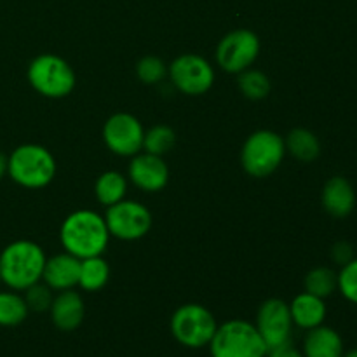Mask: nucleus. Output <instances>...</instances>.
<instances>
[{"label": "nucleus", "mask_w": 357, "mask_h": 357, "mask_svg": "<svg viewBox=\"0 0 357 357\" xmlns=\"http://www.w3.org/2000/svg\"><path fill=\"white\" fill-rule=\"evenodd\" d=\"M286 152L300 162H314L321 155V142L310 129L295 128L284 139Z\"/></svg>", "instance_id": "6ab92c4d"}, {"label": "nucleus", "mask_w": 357, "mask_h": 357, "mask_svg": "<svg viewBox=\"0 0 357 357\" xmlns=\"http://www.w3.org/2000/svg\"><path fill=\"white\" fill-rule=\"evenodd\" d=\"M24 302H26L28 310H33V312H45V310L51 309V303L54 300L52 296V289L47 284H42L40 281L35 282L33 286H30L28 289H24Z\"/></svg>", "instance_id": "bb28decb"}, {"label": "nucleus", "mask_w": 357, "mask_h": 357, "mask_svg": "<svg viewBox=\"0 0 357 357\" xmlns=\"http://www.w3.org/2000/svg\"><path fill=\"white\" fill-rule=\"evenodd\" d=\"M344 352V340L333 328L321 324L307 331L303 340V357H342Z\"/></svg>", "instance_id": "f3484780"}, {"label": "nucleus", "mask_w": 357, "mask_h": 357, "mask_svg": "<svg viewBox=\"0 0 357 357\" xmlns=\"http://www.w3.org/2000/svg\"><path fill=\"white\" fill-rule=\"evenodd\" d=\"M342 357H357V349H352V351L344 352V356Z\"/></svg>", "instance_id": "2f4dec72"}, {"label": "nucleus", "mask_w": 357, "mask_h": 357, "mask_svg": "<svg viewBox=\"0 0 357 357\" xmlns=\"http://www.w3.org/2000/svg\"><path fill=\"white\" fill-rule=\"evenodd\" d=\"M28 82L38 94L52 100L68 96L75 87V72L61 56L38 54L28 66Z\"/></svg>", "instance_id": "423d86ee"}, {"label": "nucleus", "mask_w": 357, "mask_h": 357, "mask_svg": "<svg viewBox=\"0 0 357 357\" xmlns=\"http://www.w3.org/2000/svg\"><path fill=\"white\" fill-rule=\"evenodd\" d=\"M331 258H333L335 264L344 267V265L349 264L352 258H356L354 246H352L351 243H347V241H338V243L333 244V248H331Z\"/></svg>", "instance_id": "c85d7f7f"}, {"label": "nucleus", "mask_w": 357, "mask_h": 357, "mask_svg": "<svg viewBox=\"0 0 357 357\" xmlns=\"http://www.w3.org/2000/svg\"><path fill=\"white\" fill-rule=\"evenodd\" d=\"M108 234L105 218L91 209H79L65 218L59 229V241L66 253L79 260L100 257L108 246Z\"/></svg>", "instance_id": "f257e3e1"}, {"label": "nucleus", "mask_w": 357, "mask_h": 357, "mask_svg": "<svg viewBox=\"0 0 357 357\" xmlns=\"http://www.w3.org/2000/svg\"><path fill=\"white\" fill-rule=\"evenodd\" d=\"M7 164H9V157L0 152V180L7 174Z\"/></svg>", "instance_id": "7c9ffc66"}, {"label": "nucleus", "mask_w": 357, "mask_h": 357, "mask_svg": "<svg viewBox=\"0 0 357 357\" xmlns=\"http://www.w3.org/2000/svg\"><path fill=\"white\" fill-rule=\"evenodd\" d=\"M79 272L80 260L65 251L45 260L42 279L52 291L59 293L65 289H73L79 284Z\"/></svg>", "instance_id": "4468645a"}, {"label": "nucleus", "mask_w": 357, "mask_h": 357, "mask_svg": "<svg viewBox=\"0 0 357 357\" xmlns=\"http://www.w3.org/2000/svg\"><path fill=\"white\" fill-rule=\"evenodd\" d=\"M338 291L347 302L357 305V258H352L338 272Z\"/></svg>", "instance_id": "cd10ccee"}, {"label": "nucleus", "mask_w": 357, "mask_h": 357, "mask_svg": "<svg viewBox=\"0 0 357 357\" xmlns=\"http://www.w3.org/2000/svg\"><path fill=\"white\" fill-rule=\"evenodd\" d=\"M208 347L211 357H267L268 354L257 326L244 319L220 324Z\"/></svg>", "instance_id": "20e7f679"}, {"label": "nucleus", "mask_w": 357, "mask_h": 357, "mask_svg": "<svg viewBox=\"0 0 357 357\" xmlns=\"http://www.w3.org/2000/svg\"><path fill=\"white\" fill-rule=\"evenodd\" d=\"M305 291L319 298H328L338 289V274L330 267H316L305 275Z\"/></svg>", "instance_id": "5701e85b"}, {"label": "nucleus", "mask_w": 357, "mask_h": 357, "mask_svg": "<svg viewBox=\"0 0 357 357\" xmlns=\"http://www.w3.org/2000/svg\"><path fill=\"white\" fill-rule=\"evenodd\" d=\"M28 305L17 291H0V326L13 328L28 317Z\"/></svg>", "instance_id": "4be33fe9"}, {"label": "nucleus", "mask_w": 357, "mask_h": 357, "mask_svg": "<svg viewBox=\"0 0 357 357\" xmlns=\"http://www.w3.org/2000/svg\"><path fill=\"white\" fill-rule=\"evenodd\" d=\"M169 326L178 344L188 349H202L209 345L218 323L211 310L201 303H185L174 310Z\"/></svg>", "instance_id": "0eeeda50"}, {"label": "nucleus", "mask_w": 357, "mask_h": 357, "mask_svg": "<svg viewBox=\"0 0 357 357\" xmlns=\"http://www.w3.org/2000/svg\"><path fill=\"white\" fill-rule=\"evenodd\" d=\"M45 253L33 241H14L0 253V282L13 291H24L42 279Z\"/></svg>", "instance_id": "f03ea898"}, {"label": "nucleus", "mask_w": 357, "mask_h": 357, "mask_svg": "<svg viewBox=\"0 0 357 357\" xmlns=\"http://www.w3.org/2000/svg\"><path fill=\"white\" fill-rule=\"evenodd\" d=\"M108 234L121 241H138L152 229V213L146 206L136 201H119L108 206L105 213Z\"/></svg>", "instance_id": "6e6552de"}, {"label": "nucleus", "mask_w": 357, "mask_h": 357, "mask_svg": "<svg viewBox=\"0 0 357 357\" xmlns=\"http://www.w3.org/2000/svg\"><path fill=\"white\" fill-rule=\"evenodd\" d=\"M289 312H291V319L295 326L309 331L324 323L328 309L323 298L303 291L296 295L293 302L289 303Z\"/></svg>", "instance_id": "a211bd4d"}, {"label": "nucleus", "mask_w": 357, "mask_h": 357, "mask_svg": "<svg viewBox=\"0 0 357 357\" xmlns=\"http://www.w3.org/2000/svg\"><path fill=\"white\" fill-rule=\"evenodd\" d=\"M174 145H176V132L166 124L153 126L143 136V150L152 155L164 157L174 149Z\"/></svg>", "instance_id": "b1692460"}, {"label": "nucleus", "mask_w": 357, "mask_h": 357, "mask_svg": "<svg viewBox=\"0 0 357 357\" xmlns=\"http://www.w3.org/2000/svg\"><path fill=\"white\" fill-rule=\"evenodd\" d=\"M51 321L58 330L61 331H73L82 324L86 307L80 293L75 289H65L59 291L58 296H54L51 303Z\"/></svg>", "instance_id": "dca6fc26"}, {"label": "nucleus", "mask_w": 357, "mask_h": 357, "mask_svg": "<svg viewBox=\"0 0 357 357\" xmlns=\"http://www.w3.org/2000/svg\"><path fill=\"white\" fill-rule=\"evenodd\" d=\"M129 180L143 192H159L169 181V169L162 157L139 152L129 164Z\"/></svg>", "instance_id": "ddd939ff"}, {"label": "nucleus", "mask_w": 357, "mask_h": 357, "mask_svg": "<svg viewBox=\"0 0 357 357\" xmlns=\"http://www.w3.org/2000/svg\"><path fill=\"white\" fill-rule=\"evenodd\" d=\"M284 155V138L268 129H260L248 136L244 142L241 150V164L250 176L267 178L281 166Z\"/></svg>", "instance_id": "39448f33"}, {"label": "nucleus", "mask_w": 357, "mask_h": 357, "mask_svg": "<svg viewBox=\"0 0 357 357\" xmlns=\"http://www.w3.org/2000/svg\"><path fill=\"white\" fill-rule=\"evenodd\" d=\"M260 47V38L255 31L239 28L220 40L216 47V63L227 73H241L257 61Z\"/></svg>", "instance_id": "1a4fd4ad"}, {"label": "nucleus", "mask_w": 357, "mask_h": 357, "mask_svg": "<svg viewBox=\"0 0 357 357\" xmlns=\"http://www.w3.org/2000/svg\"><path fill=\"white\" fill-rule=\"evenodd\" d=\"M136 75L143 84H159L167 75V66L157 56H145L136 65Z\"/></svg>", "instance_id": "a878e982"}, {"label": "nucleus", "mask_w": 357, "mask_h": 357, "mask_svg": "<svg viewBox=\"0 0 357 357\" xmlns=\"http://www.w3.org/2000/svg\"><path fill=\"white\" fill-rule=\"evenodd\" d=\"M7 174L14 183L24 188H44L54 180L56 159L45 146L26 143L13 150Z\"/></svg>", "instance_id": "7ed1b4c3"}, {"label": "nucleus", "mask_w": 357, "mask_h": 357, "mask_svg": "<svg viewBox=\"0 0 357 357\" xmlns=\"http://www.w3.org/2000/svg\"><path fill=\"white\" fill-rule=\"evenodd\" d=\"M237 84H239V89L248 100H265V98L271 94V80L265 75L261 70L248 68L244 72L239 73V79H237Z\"/></svg>", "instance_id": "393cba45"}, {"label": "nucleus", "mask_w": 357, "mask_h": 357, "mask_svg": "<svg viewBox=\"0 0 357 357\" xmlns=\"http://www.w3.org/2000/svg\"><path fill=\"white\" fill-rule=\"evenodd\" d=\"M267 357H303V354L298 351V349L293 347L291 344H286V345H282V347L268 351Z\"/></svg>", "instance_id": "c756f323"}, {"label": "nucleus", "mask_w": 357, "mask_h": 357, "mask_svg": "<svg viewBox=\"0 0 357 357\" xmlns=\"http://www.w3.org/2000/svg\"><path fill=\"white\" fill-rule=\"evenodd\" d=\"M173 86L187 96H201L211 89L215 70L211 63L199 54H181L167 68Z\"/></svg>", "instance_id": "9d476101"}, {"label": "nucleus", "mask_w": 357, "mask_h": 357, "mask_svg": "<svg viewBox=\"0 0 357 357\" xmlns=\"http://www.w3.org/2000/svg\"><path fill=\"white\" fill-rule=\"evenodd\" d=\"M110 279V267L105 258L91 257L80 260V272H79V284L84 291L94 293L100 291L107 286Z\"/></svg>", "instance_id": "aec40b11"}, {"label": "nucleus", "mask_w": 357, "mask_h": 357, "mask_svg": "<svg viewBox=\"0 0 357 357\" xmlns=\"http://www.w3.org/2000/svg\"><path fill=\"white\" fill-rule=\"evenodd\" d=\"M126 192H128V180L119 171H105L94 183V195L98 202L107 208L122 201L126 197Z\"/></svg>", "instance_id": "412c9836"}, {"label": "nucleus", "mask_w": 357, "mask_h": 357, "mask_svg": "<svg viewBox=\"0 0 357 357\" xmlns=\"http://www.w3.org/2000/svg\"><path fill=\"white\" fill-rule=\"evenodd\" d=\"M142 122L131 114H114L103 126V142L112 153L121 157H135L143 150Z\"/></svg>", "instance_id": "f8f14e48"}, {"label": "nucleus", "mask_w": 357, "mask_h": 357, "mask_svg": "<svg viewBox=\"0 0 357 357\" xmlns=\"http://www.w3.org/2000/svg\"><path fill=\"white\" fill-rule=\"evenodd\" d=\"M258 333L264 338L268 351L289 344L293 333V319L289 312V303L281 298H268L260 305L257 314Z\"/></svg>", "instance_id": "9b49d317"}, {"label": "nucleus", "mask_w": 357, "mask_h": 357, "mask_svg": "<svg viewBox=\"0 0 357 357\" xmlns=\"http://www.w3.org/2000/svg\"><path fill=\"white\" fill-rule=\"evenodd\" d=\"M324 211L333 218H347L356 208V190L344 176H333L324 183L321 194Z\"/></svg>", "instance_id": "2eb2a0df"}]
</instances>
